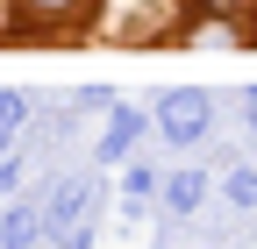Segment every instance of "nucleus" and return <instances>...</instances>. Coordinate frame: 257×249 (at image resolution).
Wrapping results in <instances>:
<instances>
[{"mask_svg": "<svg viewBox=\"0 0 257 249\" xmlns=\"http://www.w3.org/2000/svg\"><path fill=\"white\" fill-rule=\"evenodd\" d=\"M43 221H50V235H57L64 249H86V242H93V185H86V178H57Z\"/></svg>", "mask_w": 257, "mask_h": 249, "instance_id": "obj_1", "label": "nucleus"}, {"mask_svg": "<svg viewBox=\"0 0 257 249\" xmlns=\"http://www.w3.org/2000/svg\"><path fill=\"white\" fill-rule=\"evenodd\" d=\"M157 128H165V142H200L207 136V92L200 86H172L157 100Z\"/></svg>", "mask_w": 257, "mask_h": 249, "instance_id": "obj_2", "label": "nucleus"}, {"mask_svg": "<svg viewBox=\"0 0 257 249\" xmlns=\"http://www.w3.org/2000/svg\"><path fill=\"white\" fill-rule=\"evenodd\" d=\"M136 142H143V114H136V107H114L107 136H100V164H121V157H128Z\"/></svg>", "mask_w": 257, "mask_h": 249, "instance_id": "obj_3", "label": "nucleus"}, {"mask_svg": "<svg viewBox=\"0 0 257 249\" xmlns=\"http://www.w3.org/2000/svg\"><path fill=\"white\" fill-rule=\"evenodd\" d=\"M43 228H50V221H43L36 206H8V214H0V249H36Z\"/></svg>", "mask_w": 257, "mask_h": 249, "instance_id": "obj_4", "label": "nucleus"}, {"mask_svg": "<svg viewBox=\"0 0 257 249\" xmlns=\"http://www.w3.org/2000/svg\"><path fill=\"white\" fill-rule=\"evenodd\" d=\"M200 192H207V178H200V171H179V178L165 185V200H172L179 214H193V206H200Z\"/></svg>", "mask_w": 257, "mask_h": 249, "instance_id": "obj_5", "label": "nucleus"}, {"mask_svg": "<svg viewBox=\"0 0 257 249\" xmlns=\"http://www.w3.org/2000/svg\"><path fill=\"white\" fill-rule=\"evenodd\" d=\"M229 200H236V206H257V171H250V164L229 171Z\"/></svg>", "mask_w": 257, "mask_h": 249, "instance_id": "obj_6", "label": "nucleus"}, {"mask_svg": "<svg viewBox=\"0 0 257 249\" xmlns=\"http://www.w3.org/2000/svg\"><path fill=\"white\" fill-rule=\"evenodd\" d=\"M22 114H29L22 92H0V121H8V128H22Z\"/></svg>", "mask_w": 257, "mask_h": 249, "instance_id": "obj_7", "label": "nucleus"}, {"mask_svg": "<svg viewBox=\"0 0 257 249\" xmlns=\"http://www.w3.org/2000/svg\"><path fill=\"white\" fill-rule=\"evenodd\" d=\"M15 185H22V164L8 157V164H0V192H15Z\"/></svg>", "mask_w": 257, "mask_h": 249, "instance_id": "obj_8", "label": "nucleus"}, {"mask_svg": "<svg viewBox=\"0 0 257 249\" xmlns=\"http://www.w3.org/2000/svg\"><path fill=\"white\" fill-rule=\"evenodd\" d=\"M8 142H15V128H8V121H0V157H8Z\"/></svg>", "mask_w": 257, "mask_h": 249, "instance_id": "obj_9", "label": "nucleus"}, {"mask_svg": "<svg viewBox=\"0 0 257 249\" xmlns=\"http://www.w3.org/2000/svg\"><path fill=\"white\" fill-rule=\"evenodd\" d=\"M250 121H257V86H250Z\"/></svg>", "mask_w": 257, "mask_h": 249, "instance_id": "obj_10", "label": "nucleus"}, {"mask_svg": "<svg viewBox=\"0 0 257 249\" xmlns=\"http://www.w3.org/2000/svg\"><path fill=\"white\" fill-rule=\"evenodd\" d=\"M214 8H243V0H214Z\"/></svg>", "mask_w": 257, "mask_h": 249, "instance_id": "obj_11", "label": "nucleus"}, {"mask_svg": "<svg viewBox=\"0 0 257 249\" xmlns=\"http://www.w3.org/2000/svg\"><path fill=\"white\" fill-rule=\"evenodd\" d=\"M36 8H64V0H36Z\"/></svg>", "mask_w": 257, "mask_h": 249, "instance_id": "obj_12", "label": "nucleus"}]
</instances>
